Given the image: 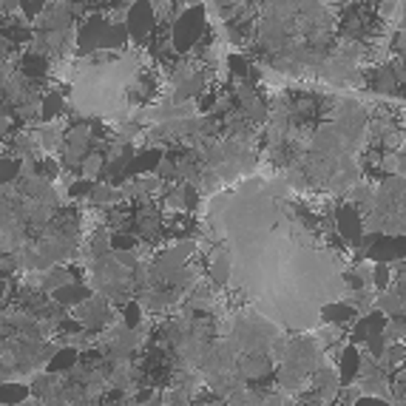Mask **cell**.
Instances as JSON below:
<instances>
[{"label":"cell","instance_id":"cell-19","mask_svg":"<svg viewBox=\"0 0 406 406\" xmlns=\"http://www.w3.org/2000/svg\"><path fill=\"white\" fill-rule=\"evenodd\" d=\"M6 34H9L12 40H29V32H26V29H18V26H12Z\"/></svg>","mask_w":406,"mask_h":406},{"label":"cell","instance_id":"cell-17","mask_svg":"<svg viewBox=\"0 0 406 406\" xmlns=\"http://www.w3.org/2000/svg\"><path fill=\"white\" fill-rule=\"evenodd\" d=\"M375 284H378V287H386V284H389V270H386L384 261H381L378 270H375Z\"/></svg>","mask_w":406,"mask_h":406},{"label":"cell","instance_id":"cell-24","mask_svg":"<svg viewBox=\"0 0 406 406\" xmlns=\"http://www.w3.org/2000/svg\"><path fill=\"white\" fill-rule=\"evenodd\" d=\"M398 296H400V299H406V276H403V279H400V284H398Z\"/></svg>","mask_w":406,"mask_h":406},{"label":"cell","instance_id":"cell-23","mask_svg":"<svg viewBox=\"0 0 406 406\" xmlns=\"http://www.w3.org/2000/svg\"><path fill=\"white\" fill-rule=\"evenodd\" d=\"M375 403H381V400L378 398H361L358 400V406H375Z\"/></svg>","mask_w":406,"mask_h":406},{"label":"cell","instance_id":"cell-1","mask_svg":"<svg viewBox=\"0 0 406 406\" xmlns=\"http://www.w3.org/2000/svg\"><path fill=\"white\" fill-rule=\"evenodd\" d=\"M225 233L233 284L256 301V310L296 329H310L324 304L344 290L338 264L315 247L287 214L273 188L244 185L216 208Z\"/></svg>","mask_w":406,"mask_h":406},{"label":"cell","instance_id":"cell-12","mask_svg":"<svg viewBox=\"0 0 406 406\" xmlns=\"http://www.w3.org/2000/svg\"><path fill=\"white\" fill-rule=\"evenodd\" d=\"M63 108V97L60 94H48L46 100H43V119L48 122V119H54V114Z\"/></svg>","mask_w":406,"mask_h":406},{"label":"cell","instance_id":"cell-8","mask_svg":"<svg viewBox=\"0 0 406 406\" xmlns=\"http://www.w3.org/2000/svg\"><path fill=\"white\" fill-rule=\"evenodd\" d=\"M355 375H358V350L347 347L341 355V378H344V384H350Z\"/></svg>","mask_w":406,"mask_h":406},{"label":"cell","instance_id":"cell-22","mask_svg":"<svg viewBox=\"0 0 406 406\" xmlns=\"http://www.w3.org/2000/svg\"><path fill=\"white\" fill-rule=\"evenodd\" d=\"M230 69H233L236 74H244V63H242L236 54H230Z\"/></svg>","mask_w":406,"mask_h":406},{"label":"cell","instance_id":"cell-25","mask_svg":"<svg viewBox=\"0 0 406 406\" xmlns=\"http://www.w3.org/2000/svg\"><path fill=\"white\" fill-rule=\"evenodd\" d=\"M4 293H6V284H4V282H0V299H4Z\"/></svg>","mask_w":406,"mask_h":406},{"label":"cell","instance_id":"cell-21","mask_svg":"<svg viewBox=\"0 0 406 406\" xmlns=\"http://www.w3.org/2000/svg\"><path fill=\"white\" fill-rule=\"evenodd\" d=\"M111 244H114V247H122V250H128L133 242H131L128 236H114V239H111Z\"/></svg>","mask_w":406,"mask_h":406},{"label":"cell","instance_id":"cell-16","mask_svg":"<svg viewBox=\"0 0 406 406\" xmlns=\"http://www.w3.org/2000/svg\"><path fill=\"white\" fill-rule=\"evenodd\" d=\"M23 65H26V69H32V72L40 77V74H43V69H46V60H43V57H26V63H23Z\"/></svg>","mask_w":406,"mask_h":406},{"label":"cell","instance_id":"cell-14","mask_svg":"<svg viewBox=\"0 0 406 406\" xmlns=\"http://www.w3.org/2000/svg\"><path fill=\"white\" fill-rule=\"evenodd\" d=\"M125 324L128 327H137L140 324V304H128L125 307Z\"/></svg>","mask_w":406,"mask_h":406},{"label":"cell","instance_id":"cell-15","mask_svg":"<svg viewBox=\"0 0 406 406\" xmlns=\"http://www.w3.org/2000/svg\"><path fill=\"white\" fill-rule=\"evenodd\" d=\"M381 310L384 313H398L400 310V296H384L381 299Z\"/></svg>","mask_w":406,"mask_h":406},{"label":"cell","instance_id":"cell-13","mask_svg":"<svg viewBox=\"0 0 406 406\" xmlns=\"http://www.w3.org/2000/svg\"><path fill=\"white\" fill-rule=\"evenodd\" d=\"M43 6H46V0H20V9L26 12V18L40 15V12H43Z\"/></svg>","mask_w":406,"mask_h":406},{"label":"cell","instance_id":"cell-20","mask_svg":"<svg viewBox=\"0 0 406 406\" xmlns=\"http://www.w3.org/2000/svg\"><path fill=\"white\" fill-rule=\"evenodd\" d=\"M91 190V182H77V185H72V196H83V193H89Z\"/></svg>","mask_w":406,"mask_h":406},{"label":"cell","instance_id":"cell-2","mask_svg":"<svg viewBox=\"0 0 406 406\" xmlns=\"http://www.w3.org/2000/svg\"><path fill=\"white\" fill-rule=\"evenodd\" d=\"M125 26H108L105 20L94 18L80 32V51H100V48H117L125 40Z\"/></svg>","mask_w":406,"mask_h":406},{"label":"cell","instance_id":"cell-11","mask_svg":"<svg viewBox=\"0 0 406 406\" xmlns=\"http://www.w3.org/2000/svg\"><path fill=\"white\" fill-rule=\"evenodd\" d=\"M18 173H20V162L18 159H0V185L12 182Z\"/></svg>","mask_w":406,"mask_h":406},{"label":"cell","instance_id":"cell-4","mask_svg":"<svg viewBox=\"0 0 406 406\" xmlns=\"http://www.w3.org/2000/svg\"><path fill=\"white\" fill-rule=\"evenodd\" d=\"M125 29H128L131 37H137V40H145L151 34V29H154V9H151L148 0H137V4L131 6Z\"/></svg>","mask_w":406,"mask_h":406},{"label":"cell","instance_id":"cell-10","mask_svg":"<svg viewBox=\"0 0 406 406\" xmlns=\"http://www.w3.org/2000/svg\"><path fill=\"white\" fill-rule=\"evenodd\" d=\"M162 159V154L159 151H145V154H140L137 159L131 162V173H143V171H151L157 162Z\"/></svg>","mask_w":406,"mask_h":406},{"label":"cell","instance_id":"cell-7","mask_svg":"<svg viewBox=\"0 0 406 406\" xmlns=\"http://www.w3.org/2000/svg\"><path fill=\"white\" fill-rule=\"evenodd\" d=\"M29 389L23 384H0V403H23Z\"/></svg>","mask_w":406,"mask_h":406},{"label":"cell","instance_id":"cell-9","mask_svg":"<svg viewBox=\"0 0 406 406\" xmlns=\"http://www.w3.org/2000/svg\"><path fill=\"white\" fill-rule=\"evenodd\" d=\"M74 358H77V350H60L51 361H48V367H46V372H63V369H69L72 364H74Z\"/></svg>","mask_w":406,"mask_h":406},{"label":"cell","instance_id":"cell-6","mask_svg":"<svg viewBox=\"0 0 406 406\" xmlns=\"http://www.w3.org/2000/svg\"><path fill=\"white\" fill-rule=\"evenodd\" d=\"M338 230H341L350 242H355L361 236V222H358V214L353 208H344L341 214H338Z\"/></svg>","mask_w":406,"mask_h":406},{"label":"cell","instance_id":"cell-18","mask_svg":"<svg viewBox=\"0 0 406 406\" xmlns=\"http://www.w3.org/2000/svg\"><path fill=\"white\" fill-rule=\"evenodd\" d=\"M37 173H40V176H46V179H54V176H57V165H54L51 159H48V162H40Z\"/></svg>","mask_w":406,"mask_h":406},{"label":"cell","instance_id":"cell-5","mask_svg":"<svg viewBox=\"0 0 406 406\" xmlns=\"http://www.w3.org/2000/svg\"><path fill=\"white\" fill-rule=\"evenodd\" d=\"M91 293H89V287H83V284H63V287H57L54 290V299L60 301V304H80V301H86Z\"/></svg>","mask_w":406,"mask_h":406},{"label":"cell","instance_id":"cell-3","mask_svg":"<svg viewBox=\"0 0 406 406\" xmlns=\"http://www.w3.org/2000/svg\"><path fill=\"white\" fill-rule=\"evenodd\" d=\"M202 32H205V9H202V6L185 9V15L173 26V46H176V51H188L199 40Z\"/></svg>","mask_w":406,"mask_h":406}]
</instances>
